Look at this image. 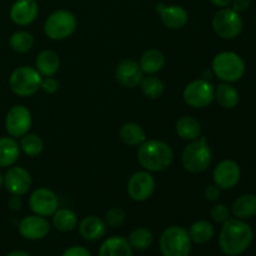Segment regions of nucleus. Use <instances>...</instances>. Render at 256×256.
<instances>
[{
  "instance_id": "1",
  "label": "nucleus",
  "mask_w": 256,
  "mask_h": 256,
  "mask_svg": "<svg viewBox=\"0 0 256 256\" xmlns=\"http://www.w3.org/2000/svg\"><path fill=\"white\" fill-rule=\"evenodd\" d=\"M254 239L252 226L245 220L234 218L222 224L219 232V248L226 256H239L246 252Z\"/></svg>"
},
{
  "instance_id": "2",
  "label": "nucleus",
  "mask_w": 256,
  "mask_h": 256,
  "mask_svg": "<svg viewBox=\"0 0 256 256\" xmlns=\"http://www.w3.org/2000/svg\"><path fill=\"white\" fill-rule=\"evenodd\" d=\"M138 162L150 172H160L168 169L174 160V152L168 142L162 140H145L138 148Z\"/></svg>"
},
{
  "instance_id": "3",
  "label": "nucleus",
  "mask_w": 256,
  "mask_h": 256,
  "mask_svg": "<svg viewBox=\"0 0 256 256\" xmlns=\"http://www.w3.org/2000/svg\"><path fill=\"white\" fill-rule=\"evenodd\" d=\"M212 152L206 138L200 136L189 142L182 149V164L186 172L192 174L204 172L212 165Z\"/></svg>"
},
{
  "instance_id": "4",
  "label": "nucleus",
  "mask_w": 256,
  "mask_h": 256,
  "mask_svg": "<svg viewBox=\"0 0 256 256\" xmlns=\"http://www.w3.org/2000/svg\"><path fill=\"white\" fill-rule=\"evenodd\" d=\"M192 242L188 229L172 225L160 234L159 249L162 256H190Z\"/></svg>"
},
{
  "instance_id": "5",
  "label": "nucleus",
  "mask_w": 256,
  "mask_h": 256,
  "mask_svg": "<svg viewBox=\"0 0 256 256\" xmlns=\"http://www.w3.org/2000/svg\"><path fill=\"white\" fill-rule=\"evenodd\" d=\"M212 70L222 82H236L244 76L245 62L239 54L234 52H222L212 59Z\"/></svg>"
},
{
  "instance_id": "6",
  "label": "nucleus",
  "mask_w": 256,
  "mask_h": 256,
  "mask_svg": "<svg viewBox=\"0 0 256 256\" xmlns=\"http://www.w3.org/2000/svg\"><path fill=\"white\" fill-rule=\"evenodd\" d=\"M42 76L32 66L16 68L10 74L9 86L15 95L22 98L32 96L40 90Z\"/></svg>"
},
{
  "instance_id": "7",
  "label": "nucleus",
  "mask_w": 256,
  "mask_h": 256,
  "mask_svg": "<svg viewBox=\"0 0 256 256\" xmlns=\"http://www.w3.org/2000/svg\"><path fill=\"white\" fill-rule=\"evenodd\" d=\"M78 26L75 15L70 10L60 9L46 18L44 22V32L52 40H64L72 36Z\"/></svg>"
},
{
  "instance_id": "8",
  "label": "nucleus",
  "mask_w": 256,
  "mask_h": 256,
  "mask_svg": "<svg viewBox=\"0 0 256 256\" xmlns=\"http://www.w3.org/2000/svg\"><path fill=\"white\" fill-rule=\"evenodd\" d=\"M212 30L222 39L232 40L239 36L244 28L240 12L232 8H222L212 18Z\"/></svg>"
},
{
  "instance_id": "9",
  "label": "nucleus",
  "mask_w": 256,
  "mask_h": 256,
  "mask_svg": "<svg viewBox=\"0 0 256 256\" xmlns=\"http://www.w3.org/2000/svg\"><path fill=\"white\" fill-rule=\"evenodd\" d=\"M215 86L206 79H196L185 86L182 99L194 109H204L214 102Z\"/></svg>"
},
{
  "instance_id": "10",
  "label": "nucleus",
  "mask_w": 256,
  "mask_h": 256,
  "mask_svg": "<svg viewBox=\"0 0 256 256\" xmlns=\"http://www.w3.org/2000/svg\"><path fill=\"white\" fill-rule=\"evenodd\" d=\"M155 185H156V182L152 172L146 170H140V172H134L128 180V195L134 202H145L152 195Z\"/></svg>"
},
{
  "instance_id": "11",
  "label": "nucleus",
  "mask_w": 256,
  "mask_h": 256,
  "mask_svg": "<svg viewBox=\"0 0 256 256\" xmlns=\"http://www.w3.org/2000/svg\"><path fill=\"white\" fill-rule=\"evenodd\" d=\"M32 116L30 110L24 105L10 108L5 116V129L12 138H22L32 128Z\"/></svg>"
},
{
  "instance_id": "12",
  "label": "nucleus",
  "mask_w": 256,
  "mask_h": 256,
  "mask_svg": "<svg viewBox=\"0 0 256 256\" xmlns=\"http://www.w3.org/2000/svg\"><path fill=\"white\" fill-rule=\"evenodd\" d=\"M29 206L32 214L49 218L59 209V199L52 190L48 188H38L30 194Z\"/></svg>"
},
{
  "instance_id": "13",
  "label": "nucleus",
  "mask_w": 256,
  "mask_h": 256,
  "mask_svg": "<svg viewBox=\"0 0 256 256\" xmlns=\"http://www.w3.org/2000/svg\"><path fill=\"white\" fill-rule=\"evenodd\" d=\"M50 229H52V225L49 220L36 214L22 218L18 225V232L22 235V238L30 242L42 240L49 235Z\"/></svg>"
},
{
  "instance_id": "14",
  "label": "nucleus",
  "mask_w": 256,
  "mask_h": 256,
  "mask_svg": "<svg viewBox=\"0 0 256 256\" xmlns=\"http://www.w3.org/2000/svg\"><path fill=\"white\" fill-rule=\"evenodd\" d=\"M240 176H242V170L239 164L230 159L220 162L212 172L214 184L220 190H229L236 186L238 182H240Z\"/></svg>"
},
{
  "instance_id": "15",
  "label": "nucleus",
  "mask_w": 256,
  "mask_h": 256,
  "mask_svg": "<svg viewBox=\"0 0 256 256\" xmlns=\"http://www.w3.org/2000/svg\"><path fill=\"white\" fill-rule=\"evenodd\" d=\"M4 185L10 195L22 196L32 186V175L22 166H10L4 175Z\"/></svg>"
},
{
  "instance_id": "16",
  "label": "nucleus",
  "mask_w": 256,
  "mask_h": 256,
  "mask_svg": "<svg viewBox=\"0 0 256 256\" xmlns=\"http://www.w3.org/2000/svg\"><path fill=\"white\" fill-rule=\"evenodd\" d=\"M144 78L142 68L139 62L132 59H125L120 62L115 68V79L122 86L136 88Z\"/></svg>"
},
{
  "instance_id": "17",
  "label": "nucleus",
  "mask_w": 256,
  "mask_h": 256,
  "mask_svg": "<svg viewBox=\"0 0 256 256\" xmlns=\"http://www.w3.org/2000/svg\"><path fill=\"white\" fill-rule=\"evenodd\" d=\"M156 12H159L160 20L165 28L172 30L182 29L186 25L189 14L182 5H156Z\"/></svg>"
},
{
  "instance_id": "18",
  "label": "nucleus",
  "mask_w": 256,
  "mask_h": 256,
  "mask_svg": "<svg viewBox=\"0 0 256 256\" xmlns=\"http://www.w3.org/2000/svg\"><path fill=\"white\" fill-rule=\"evenodd\" d=\"M39 14L36 0H16L10 8V19L19 26L30 25Z\"/></svg>"
},
{
  "instance_id": "19",
  "label": "nucleus",
  "mask_w": 256,
  "mask_h": 256,
  "mask_svg": "<svg viewBox=\"0 0 256 256\" xmlns=\"http://www.w3.org/2000/svg\"><path fill=\"white\" fill-rule=\"evenodd\" d=\"M80 236L86 242H98L106 235L108 226L104 219L95 215H89L78 222Z\"/></svg>"
},
{
  "instance_id": "20",
  "label": "nucleus",
  "mask_w": 256,
  "mask_h": 256,
  "mask_svg": "<svg viewBox=\"0 0 256 256\" xmlns=\"http://www.w3.org/2000/svg\"><path fill=\"white\" fill-rule=\"evenodd\" d=\"M134 250L130 246L126 238L114 235L109 236L100 244L98 256H134Z\"/></svg>"
},
{
  "instance_id": "21",
  "label": "nucleus",
  "mask_w": 256,
  "mask_h": 256,
  "mask_svg": "<svg viewBox=\"0 0 256 256\" xmlns=\"http://www.w3.org/2000/svg\"><path fill=\"white\" fill-rule=\"evenodd\" d=\"M35 69L42 78L54 76L60 69V58L52 50H42L35 59Z\"/></svg>"
},
{
  "instance_id": "22",
  "label": "nucleus",
  "mask_w": 256,
  "mask_h": 256,
  "mask_svg": "<svg viewBox=\"0 0 256 256\" xmlns=\"http://www.w3.org/2000/svg\"><path fill=\"white\" fill-rule=\"evenodd\" d=\"M188 232L192 244L204 245L212 242V238L215 236V228L210 222L202 219L192 222L188 229Z\"/></svg>"
},
{
  "instance_id": "23",
  "label": "nucleus",
  "mask_w": 256,
  "mask_h": 256,
  "mask_svg": "<svg viewBox=\"0 0 256 256\" xmlns=\"http://www.w3.org/2000/svg\"><path fill=\"white\" fill-rule=\"evenodd\" d=\"M139 65L144 75H155L162 72L165 65V56L160 50L149 49L140 56Z\"/></svg>"
},
{
  "instance_id": "24",
  "label": "nucleus",
  "mask_w": 256,
  "mask_h": 256,
  "mask_svg": "<svg viewBox=\"0 0 256 256\" xmlns=\"http://www.w3.org/2000/svg\"><path fill=\"white\" fill-rule=\"evenodd\" d=\"M20 145L12 136L0 138V168H10L18 162Z\"/></svg>"
},
{
  "instance_id": "25",
  "label": "nucleus",
  "mask_w": 256,
  "mask_h": 256,
  "mask_svg": "<svg viewBox=\"0 0 256 256\" xmlns=\"http://www.w3.org/2000/svg\"><path fill=\"white\" fill-rule=\"evenodd\" d=\"M175 132H176L178 136L182 138V140L192 142L202 136V125L195 118L184 115L178 119L176 124H175Z\"/></svg>"
},
{
  "instance_id": "26",
  "label": "nucleus",
  "mask_w": 256,
  "mask_h": 256,
  "mask_svg": "<svg viewBox=\"0 0 256 256\" xmlns=\"http://www.w3.org/2000/svg\"><path fill=\"white\" fill-rule=\"evenodd\" d=\"M119 138L128 146H140L146 140V132L136 122H125L119 129Z\"/></svg>"
},
{
  "instance_id": "27",
  "label": "nucleus",
  "mask_w": 256,
  "mask_h": 256,
  "mask_svg": "<svg viewBox=\"0 0 256 256\" xmlns=\"http://www.w3.org/2000/svg\"><path fill=\"white\" fill-rule=\"evenodd\" d=\"M232 212L236 219L248 220L256 215V195L245 194L238 198L232 205Z\"/></svg>"
},
{
  "instance_id": "28",
  "label": "nucleus",
  "mask_w": 256,
  "mask_h": 256,
  "mask_svg": "<svg viewBox=\"0 0 256 256\" xmlns=\"http://www.w3.org/2000/svg\"><path fill=\"white\" fill-rule=\"evenodd\" d=\"M52 224L58 232L66 234V232H72V230L76 229L78 216L72 209L62 208L52 214Z\"/></svg>"
},
{
  "instance_id": "29",
  "label": "nucleus",
  "mask_w": 256,
  "mask_h": 256,
  "mask_svg": "<svg viewBox=\"0 0 256 256\" xmlns=\"http://www.w3.org/2000/svg\"><path fill=\"white\" fill-rule=\"evenodd\" d=\"M126 239L132 250L145 252L154 244L155 238L152 230L145 226H139L132 230V232H130Z\"/></svg>"
},
{
  "instance_id": "30",
  "label": "nucleus",
  "mask_w": 256,
  "mask_h": 256,
  "mask_svg": "<svg viewBox=\"0 0 256 256\" xmlns=\"http://www.w3.org/2000/svg\"><path fill=\"white\" fill-rule=\"evenodd\" d=\"M214 100L225 109H232L239 102V92L229 82H222L215 88Z\"/></svg>"
},
{
  "instance_id": "31",
  "label": "nucleus",
  "mask_w": 256,
  "mask_h": 256,
  "mask_svg": "<svg viewBox=\"0 0 256 256\" xmlns=\"http://www.w3.org/2000/svg\"><path fill=\"white\" fill-rule=\"evenodd\" d=\"M142 95L150 100H156L164 94V82L155 75H146L139 84Z\"/></svg>"
},
{
  "instance_id": "32",
  "label": "nucleus",
  "mask_w": 256,
  "mask_h": 256,
  "mask_svg": "<svg viewBox=\"0 0 256 256\" xmlns=\"http://www.w3.org/2000/svg\"><path fill=\"white\" fill-rule=\"evenodd\" d=\"M9 46L18 54H25L34 46V38L26 30H18L10 36Z\"/></svg>"
},
{
  "instance_id": "33",
  "label": "nucleus",
  "mask_w": 256,
  "mask_h": 256,
  "mask_svg": "<svg viewBox=\"0 0 256 256\" xmlns=\"http://www.w3.org/2000/svg\"><path fill=\"white\" fill-rule=\"evenodd\" d=\"M20 139V150H22V152L28 156H38L44 150V142L39 135L28 132Z\"/></svg>"
},
{
  "instance_id": "34",
  "label": "nucleus",
  "mask_w": 256,
  "mask_h": 256,
  "mask_svg": "<svg viewBox=\"0 0 256 256\" xmlns=\"http://www.w3.org/2000/svg\"><path fill=\"white\" fill-rule=\"evenodd\" d=\"M126 214L122 208H112L104 215V222L108 228H120L124 225Z\"/></svg>"
},
{
  "instance_id": "35",
  "label": "nucleus",
  "mask_w": 256,
  "mask_h": 256,
  "mask_svg": "<svg viewBox=\"0 0 256 256\" xmlns=\"http://www.w3.org/2000/svg\"><path fill=\"white\" fill-rule=\"evenodd\" d=\"M210 216H212V222L222 225L226 220L230 219V209L225 204L218 202V204L212 205V210H210Z\"/></svg>"
},
{
  "instance_id": "36",
  "label": "nucleus",
  "mask_w": 256,
  "mask_h": 256,
  "mask_svg": "<svg viewBox=\"0 0 256 256\" xmlns=\"http://www.w3.org/2000/svg\"><path fill=\"white\" fill-rule=\"evenodd\" d=\"M40 90H42L45 94H55L59 90V82L54 76L42 78Z\"/></svg>"
},
{
  "instance_id": "37",
  "label": "nucleus",
  "mask_w": 256,
  "mask_h": 256,
  "mask_svg": "<svg viewBox=\"0 0 256 256\" xmlns=\"http://www.w3.org/2000/svg\"><path fill=\"white\" fill-rule=\"evenodd\" d=\"M62 256H92V252L82 245H72L62 252Z\"/></svg>"
},
{
  "instance_id": "38",
  "label": "nucleus",
  "mask_w": 256,
  "mask_h": 256,
  "mask_svg": "<svg viewBox=\"0 0 256 256\" xmlns=\"http://www.w3.org/2000/svg\"><path fill=\"white\" fill-rule=\"evenodd\" d=\"M220 192H222V190L214 184V185H209V186H206V189H205L204 192V195L209 202H216V200L220 198Z\"/></svg>"
},
{
  "instance_id": "39",
  "label": "nucleus",
  "mask_w": 256,
  "mask_h": 256,
  "mask_svg": "<svg viewBox=\"0 0 256 256\" xmlns=\"http://www.w3.org/2000/svg\"><path fill=\"white\" fill-rule=\"evenodd\" d=\"M8 206H9V209L12 210V212L20 210L22 206V198L18 196V195H12V196L9 198V200H8Z\"/></svg>"
},
{
  "instance_id": "40",
  "label": "nucleus",
  "mask_w": 256,
  "mask_h": 256,
  "mask_svg": "<svg viewBox=\"0 0 256 256\" xmlns=\"http://www.w3.org/2000/svg\"><path fill=\"white\" fill-rule=\"evenodd\" d=\"M232 9H234L238 12H242L248 10V8L250 6V0H232Z\"/></svg>"
},
{
  "instance_id": "41",
  "label": "nucleus",
  "mask_w": 256,
  "mask_h": 256,
  "mask_svg": "<svg viewBox=\"0 0 256 256\" xmlns=\"http://www.w3.org/2000/svg\"><path fill=\"white\" fill-rule=\"evenodd\" d=\"M232 0H210V2H212V5H215V6L218 8H226L229 6L230 4H232Z\"/></svg>"
},
{
  "instance_id": "42",
  "label": "nucleus",
  "mask_w": 256,
  "mask_h": 256,
  "mask_svg": "<svg viewBox=\"0 0 256 256\" xmlns=\"http://www.w3.org/2000/svg\"><path fill=\"white\" fill-rule=\"evenodd\" d=\"M5 256H32L28 252L25 250H12V252H8Z\"/></svg>"
},
{
  "instance_id": "43",
  "label": "nucleus",
  "mask_w": 256,
  "mask_h": 256,
  "mask_svg": "<svg viewBox=\"0 0 256 256\" xmlns=\"http://www.w3.org/2000/svg\"><path fill=\"white\" fill-rule=\"evenodd\" d=\"M2 185H4V176H2V172H0V188H2Z\"/></svg>"
},
{
  "instance_id": "44",
  "label": "nucleus",
  "mask_w": 256,
  "mask_h": 256,
  "mask_svg": "<svg viewBox=\"0 0 256 256\" xmlns=\"http://www.w3.org/2000/svg\"><path fill=\"white\" fill-rule=\"evenodd\" d=\"M36 2H38V0H36Z\"/></svg>"
}]
</instances>
